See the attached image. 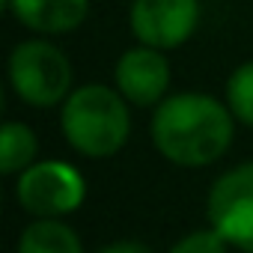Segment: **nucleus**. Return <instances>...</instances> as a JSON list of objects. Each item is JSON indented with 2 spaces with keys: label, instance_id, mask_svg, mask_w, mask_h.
Segmentation results:
<instances>
[{
  "label": "nucleus",
  "instance_id": "obj_1",
  "mask_svg": "<svg viewBox=\"0 0 253 253\" xmlns=\"http://www.w3.org/2000/svg\"><path fill=\"white\" fill-rule=\"evenodd\" d=\"M152 140L173 164L203 167L226 152L232 140V116L209 95H173L155 110Z\"/></svg>",
  "mask_w": 253,
  "mask_h": 253
},
{
  "label": "nucleus",
  "instance_id": "obj_11",
  "mask_svg": "<svg viewBox=\"0 0 253 253\" xmlns=\"http://www.w3.org/2000/svg\"><path fill=\"white\" fill-rule=\"evenodd\" d=\"M226 95H229V107L232 113L253 125V63H244L232 72L229 84H226Z\"/></svg>",
  "mask_w": 253,
  "mask_h": 253
},
{
  "label": "nucleus",
  "instance_id": "obj_6",
  "mask_svg": "<svg viewBox=\"0 0 253 253\" xmlns=\"http://www.w3.org/2000/svg\"><path fill=\"white\" fill-rule=\"evenodd\" d=\"M197 0H134L131 27L149 48H176L197 27Z\"/></svg>",
  "mask_w": 253,
  "mask_h": 253
},
{
  "label": "nucleus",
  "instance_id": "obj_9",
  "mask_svg": "<svg viewBox=\"0 0 253 253\" xmlns=\"http://www.w3.org/2000/svg\"><path fill=\"white\" fill-rule=\"evenodd\" d=\"M18 253H84L75 229H69L60 220L39 217L21 232Z\"/></svg>",
  "mask_w": 253,
  "mask_h": 253
},
{
  "label": "nucleus",
  "instance_id": "obj_2",
  "mask_svg": "<svg viewBox=\"0 0 253 253\" xmlns=\"http://www.w3.org/2000/svg\"><path fill=\"white\" fill-rule=\"evenodd\" d=\"M128 110H125L122 98L107 86L89 84L66 98L63 134L81 155L107 158L119 152L128 137Z\"/></svg>",
  "mask_w": 253,
  "mask_h": 253
},
{
  "label": "nucleus",
  "instance_id": "obj_7",
  "mask_svg": "<svg viewBox=\"0 0 253 253\" xmlns=\"http://www.w3.org/2000/svg\"><path fill=\"white\" fill-rule=\"evenodd\" d=\"M116 84L128 101L155 104L170 84V66L155 48H134L116 63Z\"/></svg>",
  "mask_w": 253,
  "mask_h": 253
},
{
  "label": "nucleus",
  "instance_id": "obj_4",
  "mask_svg": "<svg viewBox=\"0 0 253 253\" xmlns=\"http://www.w3.org/2000/svg\"><path fill=\"white\" fill-rule=\"evenodd\" d=\"M209 220L229 244L253 253V164L229 170L211 185Z\"/></svg>",
  "mask_w": 253,
  "mask_h": 253
},
{
  "label": "nucleus",
  "instance_id": "obj_5",
  "mask_svg": "<svg viewBox=\"0 0 253 253\" xmlns=\"http://www.w3.org/2000/svg\"><path fill=\"white\" fill-rule=\"evenodd\" d=\"M84 179L63 161H42L21 173L18 203L36 217H57L84 203Z\"/></svg>",
  "mask_w": 253,
  "mask_h": 253
},
{
  "label": "nucleus",
  "instance_id": "obj_13",
  "mask_svg": "<svg viewBox=\"0 0 253 253\" xmlns=\"http://www.w3.org/2000/svg\"><path fill=\"white\" fill-rule=\"evenodd\" d=\"M101 253H152V250H149V247H143V244H137V241H119V244L104 247Z\"/></svg>",
  "mask_w": 253,
  "mask_h": 253
},
{
  "label": "nucleus",
  "instance_id": "obj_12",
  "mask_svg": "<svg viewBox=\"0 0 253 253\" xmlns=\"http://www.w3.org/2000/svg\"><path fill=\"white\" fill-rule=\"evenodd\" d=\"M170 253H226V238L211 226V229H200L185 235Z\"/></svg>",
  "mask_w": 253,
  "mask_h": 253
},
{
  "label": "nucleus",
  "instance_id": "obj_10",
  "mask_svg": "<svg viewBox=\"0 0 253 253\" xmlns=\"http://www.w3.org/2000/svg\"><path fill=\"white\" fill-rule=\"evenodd\" d=\"M36 155V137L27 125L21 122H6L0 134V170L3 173H18L30 167Z\"/></svg>",
  "mask_w": 253,
  "mask_h": 253
},
{
  "label": "nucleus",
  "instance_id": "obj_8",
  "mask_svg": "<svg viewBox=\"0 0 253 253\" xmlns=\"http://www.w3.org/2000/svg\"><path fill=\"white\" fill-rule=\"evenodd\" d=\"M21 24L39 33H66L86 15L89 0H9Z\"/></svg>",
  "mask_w": 253,
  "mask_h": 253
},
{
  "label": "nucleus",
  "instance_id": "obj_3",
  "mask_svg": "<svg viewBox=\"0 0 253 253\" xmlns=\"http://www.w3.org/2000/svg\"><path fill=\"white\" fill-rule=\"evenodd\" d=\"M9 78L15 92L33 107L57 104L72 86V66L63 51L48 42H24L9 60Z\"/></svg>",
  "mask_w": 253,
  "mask_h": 253
}]
</instances>
